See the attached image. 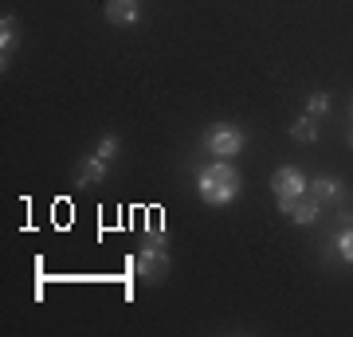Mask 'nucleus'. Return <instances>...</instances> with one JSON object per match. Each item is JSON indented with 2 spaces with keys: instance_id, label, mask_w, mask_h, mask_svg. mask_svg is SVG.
Segmentation results:
<instances>
[{
  "instance_id": "5",
  "label": "nucleus",
  "mask_w": 353,
  "mask_h": 337,
  "mask_svg": "<svg viewBox=\"0 0 353 337\" xmlns=\"http://www.w3.org/2000/svg\"><path fill=\"white\" fill-rule=\"evenodd\" d=\"M306 188H310V181H306L303 169H294V165H283V169H275V176H271L275 200H294V196H303Z\"/></svg>"
},
{
  "instance_id": "13",
  "label": "nucleus",
  "mask_w": 353,
  "mask_h": 337,
  "mask_svg": "<svg viewBox=\"0 0 353 337\" xmlns=\"http://www.w3.org/2000/svg\"><path fill=\"white\" fill-rule=\"evenodd\" d=\"M326 110H330V94H326V90H314V94L306 99V114L318 118V114H326Z\"/></svg>"
},
{
  "instance_id": "6",
  "label": "nucleus",
  "mask_w": 353,
  "mask_h": 337,
  "mask_svg": "<svg viewBox=\"0 0 353 337\" xmlns=\"http://www.w3.org/2000/svg\"><path fill=\"white\" fill-rule=\"evenodd\" d=\"M16 43H20V20L16 16H0V67L8 71V63L16 55Z\"/></svg>"
},
{
  "instance_id": "2",
  "label": "nucleus",
  "mask_w": 353,
  "mask_h": 337,
  "mask_svg": "<svg viewBox=\"0 0 353 337\" xmlns=\"http://www.w3.org/2000/svg\"><path fill=\"white\" fill-rule=\"evenodd\" d=\"M134 275L145 278V283H161L169 275V232L157 224V216H153L150 236H145L138 259H134Z\"/></svg>"
},
{
  "instance_id": "1",
  "label": "nucleus",
  "mask_w": 353,
  "mask_h": 337,
  "mask_svg": "<svg viewBox=\"0 0 353 337\" xmlns=\"http://www.w3.org/2000/svg\"><path fill=\"white\" fill-rule=\"evenodd\" d=\"M240 173H236V165L232 161H212L204 165L201 173H196V192H201L204 204H212V208H220V204H232V200L240 196Z\"/></svg>"
},
{
  "instance_id": "14",
  "label": "nucleus",
  "mask_w": 353,
  "mask_h": 337,
  "mask_svg": "<svg viewBox=\"0 0 353 337\" xmlns=\"http://www.w3.org/2000/svg\"><path fill=\"white\" fill-rule=\"evenodd\" d=\"M350 145H353V134H350Z\"/></svg>"
},
{
  "instance_id": "12",
  "label": "nucleus",
  "mask_w": 353,
  "mask_h": 337,
  "mask_svg": "<svg viewBox=\"0 0 353 337\" xmlns=\"http://www.w3.org/2000/svg\"><path fill=\"white\" fill-rule=\"evenodd\" d=\"M338 259L353 267V224L341 227V236H338Z\"/></svg>"
},
{
  "instance_id": "9",
  "label": "nucleus",
  "mask_w": 353,
  "mask_h": 337,
  "mask_svg": "<svg viewBox=\"0 0 353 337\" xmlns=\"http://www.w3.org/2000/svg\"><path fill=\"white\" fill-rule=\"evenodd\" d=\"M310 192L318 196V204L345 196V192H341V181H338V176H318V181H310Z\"/></svg>"
},
{
  "instance_id": "7",
  "label": "nucleus",
  "mask_w": 353,
  "mask_h": 337,
  "mask_svg": "<svg viewBox=\"0 0 353 337\" xmlns=\"http://www.w3.org/2000/svg\"><path fill=\"white\" fill-rule=\"evenodd\" d=\"M106 20L114 28H134L141 20V4L138 0H106Z\"/></svg>"
},
{
  "instance_id": "4",
  "label": "nucleus",
  "mask_w": 353,
  "mask_h": 337,
  "mask_svg": "<svg viewBox=\"0 0 353 337\" xmlns=\"http://www.w3.org/2000/svg\"><path fill=\"white\" fill-rule=\"evenodd\" d=\"M279 204V212L287 216L290 224H314L318 220V212H322V204H318V196L314 192H310V188H306L303 196H294V200H275Z\"/></svg>"
},
{
  "instance_id": "3",
  "label": "nucleus",
  "mask_w": 353,
  "mask_h": 337,
  "mask_svg": "<svg viewBox=\"0 0 353 337\" xmlns=\"http://www.w3.org/2000/svg\"><path fill=\"white\" fill-rule=\"evenodd\" d=\"M204 150L212 153V157H220V161L236 157V153L243 150V130L240 125H228V122H216L212 130L204 134Z\"/></svg>"
},
{
  "instance_id": "10",
  "label": "nucleus",
  "mask_w": 353,
  "mask_h": 337,
  "mask_svg": "<svg viewBox=\"0 0 353 337\" xmlns=\"http://www.w3.org/2000/svg\"><path fill=\"white\" fill-rule=\"evenodd\" d=\"M290 141H299V145H314V141H318V125H314L310 114H303L299 122L290 125Z\"/></svg>"
},
{
  "instance_id": "8",
  "label": "nucleus",
  "mask_w": 353,
  "mask_h": 337,
  "mask_svg": "<svg viewBox=\"0 0 353 337\" xmlns=\"http://www.w3.org/2000/svg\"><path fill=\"white\" fill-rule=\"evenodd\" d=\"M102 176H106V161H102L99 153H90V157H83V161H79L75 185H79V188H90V185H99Z\"/></svg>"
},
{
  "instance_id": "11",
  "label": "nucleus",
  "mask_w": 353,
  "mask_h": 337,
  "mask_svg": "<svg viewBox=\"0 0 353 337\" xmlns=\"http://www.w3.org/2000/svg\"><path fill=\"white\" fill-rule=\"evenodd\" d=\"M94 153H99V157H102V161H106V165H110L114 157H118V153H122V141L114 138V134H106V138H102L99 145H94Z\"/></svg>"
}]
</instances>
